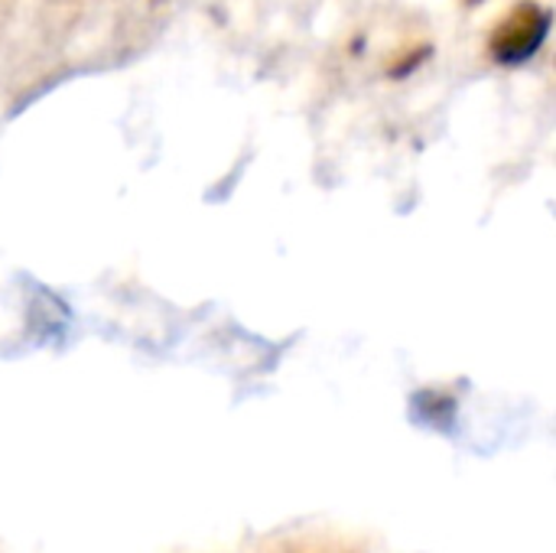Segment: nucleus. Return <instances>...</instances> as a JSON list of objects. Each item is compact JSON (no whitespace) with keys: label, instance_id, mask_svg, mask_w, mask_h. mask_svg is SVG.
<instances>
[]
</instances>
